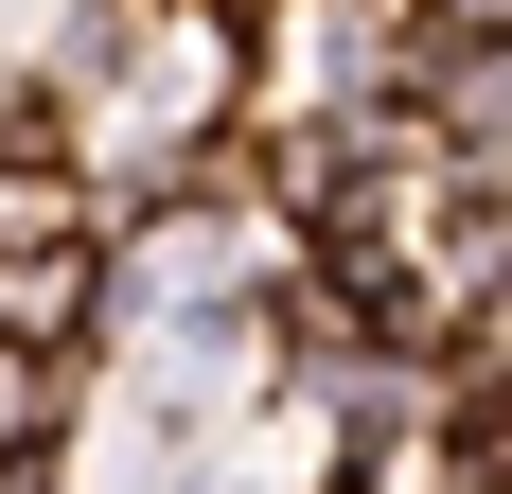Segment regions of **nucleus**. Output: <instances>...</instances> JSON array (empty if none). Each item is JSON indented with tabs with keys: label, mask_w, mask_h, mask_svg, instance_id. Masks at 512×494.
<instances>
[{
	"label": "nucleus",
	"mask_w": 512,
	"mask_h": 494,
	"mask_svg": "<svg viewBox=\"0 0 512 494\" xmlns=\"http://www.w3.org/2000/svg\"><path fill=\"white\" fill-rule=\"evenodd\" d=\"M212 18H265V0H212Z\"/></svg>",
	"instance_id": "1"
}]
</instances>
